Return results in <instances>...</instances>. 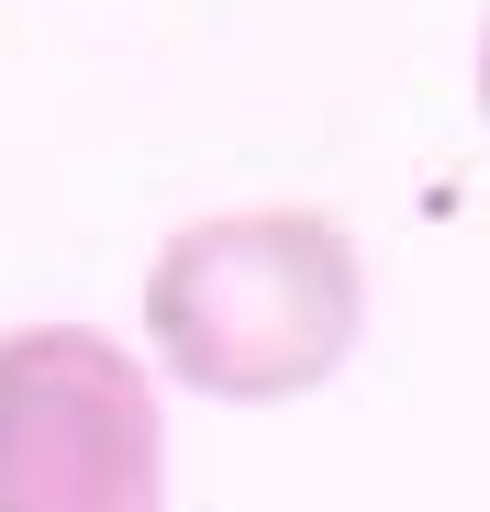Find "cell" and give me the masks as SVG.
<instances>
[{"label": "cell", "instance_id": "1", "mask_svg": "<svg viewBox=\"0 0 490 512\" xmlns=\"http://www.w3.org/2000/svg\"><path fill=\"white\" fill-rule=\"evenodd\" d=\"M368 256L312 201L190 212L145 268V334L179 390L212 401H301L357 357Z\"/></svg>", "mask_w": 490, "mask_h": 512}, {"label": "cell", "instance_id": "2", "mask_svg": "<svg viewBox=\"0 0 490 512\" xmlns=\"http://www.w3.org/2000/svg\"><path fill=\"white\" fill-rule=\"evenodd\" d=\"M168 501V412L145 357L101 323L0 334V512H156Z\"/></svg>", "mask_w": 490, "mask_h": 512}, {"label": "cell", "instance_id": "3", "mask_svg": "<svg viewBox=\"0 0 490 512\" xmlns=\"http://www.w3.org/2000/svg\"><path fill=\"white\" fill-rule=\"evenodd\" d=\"M479 112H490V34H479Z\"/></svg>", "mask_w": 490, "mask_h": 512}]
</instances>
